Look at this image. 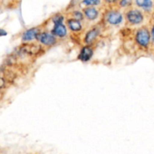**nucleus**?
I'll return each instance as SVG.
<instances>
[{
	"label": "nucleus",
	"mask_w": 154,
	"mask_h": 154,
	"mask_svg": "<svg viewBox=\"0 0 154 154\" xmlns=\"http://www.w3.org/2000/svg\"><path fill=\"white\" fill-rule=\"evenodd\" d=\"M150 32L146 28H141L138 30L135 36L137 43L141 47H147L150 42Z\"/></svg>",
	"instance_id": "obj_1"
},
{
	"label": "nucleus",
	"mask_w": 154,
	"mask_h": 154,
	"mask_svg": "<svg viewBox=\"0 0 154 154\" xmlns=\"http://www.w3.org/2000/svg\"><path fill=\"white\" fill-rule=\"evenodd\" d=\"M63 17L58 16L57 17L54 18V27L52 30V33L55 35L59 36V37H64L67 33L66 26L63 24Z\"/></svg>",
	"instance_id": "obj_2"
},
{
	"label": "nucleus",
	"mask_w": 154,
	"mask_h": 154,
	"mask_svg": "<svg viewBox=\"0 0 154 154\" xmlns=\"http://www.w3.org/2000/svg\"><path fill=\"white\" fill-rule=\"evenodd\" d=\"M126 17L129 23L132 24H138L142 22L144 17L141 12L138 10L129 11L126 14Z\"/></svg>",
	"instance_id": "obj_3"
},
{
	"label": "nucleus",
	"mask_w": 154,
	"mask_h": 154,
	"mask_svg": "<svg viewBox=\"0 0 154 154\" xmlns=\"http://www.w3.org/2000/svg\"><path fill=\"white\" fill-rule=\"evenodd\" d=\"M37 38L40 41V42L45 45H52L56 42V38L54 37V35L48 32L41 33L38 35Z\"/></svg>",
	"instance_id": "obj_4"
},
{
	"label": "nucleus",
	"mask_w": 154,
	"mask_h": 154,
	"mask_svg": "<svg viewBox=\"0 0 154 154\" xmlns=\"http://www.w3.org/2000/svg\"><path fill=\"white\" fill-rule=\"evenodd\" d=\"M123 20V16L118 11H111L108 15V22L113 25L119 24Z\"/></svg>",
	"instance_id": "obj_5"
},
{
	"label": "nucleus",
	"mask_w": 154,
	"mask_h": 154,
	"mask_svg": "<svg viewBox=\"0 0 154 154\" xmlns=\"http://www.w3.org/2000/svg\"><path fill=\"white\" fill-rule=\"evenodd\" d=\"M92 56H93V50L89 47H84L80 53L79 59L81 61L87 62L90 60Z\"/></svg>",
	"instance_id": "obj_6"
},
{
	"label": "nucleus",
	"mask_w": 154,
	"mask_h": 154,
	"mask_svg": "<svg viewBox=\"0 0 154 154\" xmlns=\"http://www.w3.org/2000/svg\"><path fill=\"white\" fill-rule=\"evenodd\" d=\"M38 29L36 28H32L26 30L25 32L23 34L22 38L24 41H30L34 39L35 38H37L38 34Z\"/></svg>",
	"instance_id": "obj_7"
},
{
	"label": "nucleus",
	"mask_w": 154,
	"mask_h": 154,
	"mask_svg": "<svg viewBox=\"0 0 154 154\" xmlns=\"http://www.w3.org/2000/svg\"><path fill=\"white\" fill-rule=\"evenodd\" d=\"M67 23L69 27L72 31H79L81 29V24L78 20L76 19H69L67 21Z\"/></svg>",
	"instance_id": "obj_8"
},
{
	"label": "nucleus",
	"mask_w": 154,
	"mask_h": 154,
	"mask_svg": "<svg viewBox=\"0 0 154 154\" xmlns=\"http://www.w3.org/2000/svg\"><path fill=\"white\" fill-rule=\"evenodd\" d=\"M84 13L88 19L95 20L98 16V11L95 8L89 7L84 9Z\"/></svg>",
	"instance_id": "obj_9"
},
{
	"label": "nucleus",
	"mask_w": 154,
	"mask_h": 154,
	"mask_svg": "<svg viewBox=\"0 0 154 154\" xmlns=\"http://www.w3.org/2000/svg\"><path fill=\"white\" fill-rule=\"evenodd\" d=\"M98 30L96 29H93L90 30L87 33L85 37V42L87 43H91L93 40L96 38V36L98 35Z\"/></svg>",
	"instance_id": "obj_10"
},
{
	"label": "nucleus",
	"mask_w": 154,
	"mask_h": 154,
	"mask_svg": "<svg viewBox=\"0 0 154 154\" xmlns=\"http://www.w3.org/2000/svg\"><path fill=\"white\" fill-rule=\"evenodd\" d=\"M135 2L138 6L144 8L145 9L150 8L152 7V5H153V2L150 1V0H139V1H136Z\"/></svg>",
	"instance_id": "obj_11"
},
{
	"label": "nucleus",
	"mask_w": 154,
	"mask_h": 154,
	"mask_svg": "<svg viewBox=\"0 0 154 154\" xmlns=\"http://www.w3.org/2000/svg\"><path fill=\"white\" fill-rule=\"evenodd\" d=\"M100 2L99 1H96V0H88V1H84L83 2V3L84 4H86L87 5H97L99 4V3Z\"/></svg>",
	"instance_id": "obj_12"
},
{
	"label": "nucleus",
	"mask_w": 154,
	"mask_h": 154,
	"mask_svg": "<svg viewBox=\"0 0 154 154\" xmlns=\"http://www.w3.org/2000/svg\"><path fill=\"white\" fill-rule=\"evenodd\" d=\"M75 16L76 17V20L78 19H83L82 14L80 11H75Z\"/></svg>",
	"instance_id": "obj_13"
},
{
	"label": "nucleus",
	"mask_w": 154,
	"mask_h": 154,
	"mask_svg": "<svg viewBox=\"0 0 154 154\" xmlns=\"http://www.w3.org/2000/svg\"><path fill=\"white\" fill-rule=\"evenodd\" d=\"M6 35H7V32H6L4 29H0V37H1V36Z\"/></svg>",
	"instance_id": "obj_14"
},
{
	"label": "nucleus",
	"mask_w": 154,
	"mask_h": 154,
	"mask_svg": "<svg viewBox=\"0 0 154 154\" xmlns=\"http://www.w3.org/2000/svg\"><path fill=\"white\" fill-rule=\"evenodd\" d=\"M5 85V81L3 78H0V88H2V87H4Z\"/></svg>",
	"instance_id": "obj_15"
},
{
	"label": "nucleus",
	"mask_w": 154,
	"mask_h": 154,
	"mask_svg": "<svg viewBox=\"0 0 154 154\" xmlns=\"http://www.w3.org/2000/svg\"><path fill=\"white\" fill-rule=\"evenodd\" d=\"M129 2H128V1H122L121 2H120V5H121L122 6H126V5L129 4Z\"/></svg>",
	"instance_id": "obj_16"
}]
</instances>
